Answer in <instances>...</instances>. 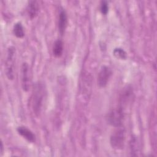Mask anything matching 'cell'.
Returning <instances> with one entry per match:
<instances>
[{
    "mask_svg": "<svg viewBox=\"0 0 157 157\" xmlns=\"http://www.w3.org/2000/svg\"><path fill=\"white\" fill-rule=\"evenodd\" d=\"M124 119V108L120 105L112 109L107 115V121L108 123L115 128L121 126Z\"/></svg>",
    "mask_w": 157,
    "mask_h": 157,
    "instance_id": "obj_1",
    "label": "cell"
},
{
    "mask_svg": "<svg viewBox=\"0 0 157 157\" xmlns=\"http://www.w3.org/2000/svg\"><path fill=\"white\" fill-rule=\"evenodd\" d=\"M44 88L42 84H36L32 96V106L34 112L38 115L41 110L43 99H44Z\"/></svg>",
    "mask_w": 157,
    "mask_h": 157,
    "instance_id": "obj_2",
    "label": "cell"
},
{
    "mask_svg": "<svg viewBox=\"0 0 157 157\" xmlns=\"http://www.w3.org/2000/svg\"><path fill=\"white\" fill-rule=\"evenodd\" d=\"M125 138V129L121 126L116 128L110 137V143L112 147L115 150L123 149L124 145Z\"/></svg>",
    "mask_w": 157,
    "mask_h": 157,
    "instance_id": "obj_3",
    "label": "cell"
},
{
    "mask_svg": "<svg viewBox=\"0 0 157 157\" xmlns=\"http://www.w3.org/2000/svg\"><path fill=\"white\" fill-rule=\"evenodd\" d=\"M15 48L11 46L7 49V58L5 63L6 75L9 80H13L14 78V62H15Z\"/></svg>",
    "mask_w": 157,
    "mask_h": 157,
    "instance_id": "obj_4",
    "label": "cell"
},
{
    "mask_svg": "<svg viewBox=\"0 0 157 157\" xmlns=\"http://www.w3.org/2000/svg\"><path fill=\"white\" fill-rule=\"evenodd\" d=\"M112 74V69L108 66H103L98 76V84L99 86L101 88L105 87L107 85Z\"/></svg>",
    "mask_w": 157,
    "mask_h": 157,
    "instance_id": "obj_5",
    "label": "cell"
},
{
    "mask_svg": "<svg viewBox=\"0 0 157 157\" xmlns=\"http://www.w3.org/2000/svg\"><path fill=\"white\" fill-rule=\"evenodd\" d=\"M29 66L28 63H23L21 66V86L25 91H28L30 85Z\"/></svg>",
    "mask_w": 157,
    "mask_h": 157,
    "instance_id": "obj_6",
    "label": "cell"
},
{
    "mask_svg": "<svg viewBox=\"0 0 157 157\" xmlns=\"http://www.w3.org/2000/svg\"><path fill=\"white\" fill-rule=\"evenodd\" d=\"M17 131L21 136H22L24 139H25L29 142L33 143L35 142V140H36L35 135L30 129H29L26 127L19 126L17 128Z\"/></svg>",
    "mask_w": 157,
    "mask_h": 157,
    "instance_id": "obj_7",
    "label": "cell"
},
{
    "mask_svg": "<svg viewBox=\"0 0 157 157\" xmlns=\"http://www.w3.org/2000/svg\"><path fill=\"white\" fill-rule=\"evenodd\" d=\"M67 26V16L66 11L61 9L59 13L58 29L61 35H63Z\"/></svg>",
    "mask_w": 157,
    "mask_h": 157,
    "instance_id": "obj_8",
    "label": "cell"
},
{
    "mask_svg": "<svg viewBox=\"0 0 157 157\" xmlns=\"http://www.w3.org/2000/svg\"><path fill=\"white\" fill-rule=\"evenodd\" d=\"M27 11L29 17L33 19L35 18L39 13V5L36 1H31L29 2Z\"/></svg>",
    "mask_w": 157,
    "mask_h": 157,
    "instance_id": "obj_9",
    "label": "cell"
},
{
    "mask_svg": "<svg viewBox=\"0 0 157 157\" xmlns=\"http://www.w3.org/2000/svg\"><path fill=\"white\" fill-rule=\"evenodd\" d=\"M64 50V44L61 40H57L55 41L53 47V53L55 57H60Z\"/></svg>",
    "mask_w": 157,
    "mask_h": 157,
    "instance_id": "obj_10",
    "label": "cell"
},
{
    "mask_svg": "<svg viewBox=\"0 0 157 157\" xmlns=\"http://www.w3.org/2000/svg\"><path fill=\"white\" fill-rule=\"evenodd\" d=\"M13 34L18 38H22L25 36V31L23 26L20 22L16 23L13 28Z\"/></svg>",
    "mask_w": 157,
    "mask_h": 157,
    "instance_id": "obj_11",
    "label": "cell"
},
{
    "mask_svg": "<svg viewBox=\"0 0 157 157\" xmlns=\"http://www.w3.org/2000/svg\"><path fill=\"white\" fill-rule=\"evenodd\" d=\"M113 55L119 59H126L127 58L126 52L121 48H115L113 51Z\"/></svg>",
    "mask_w": 157,
    "mask_h": 157,
    "instance_id": "obj_12",
    "label": "cell"
},
{
    "mask_svg": "<svg viewBox=\"0 0 157 157\" xmlns=\"http://www.w3.org/2000/svg\"><path fill=\"white\" fill-rule=\"evenodd\" d=\"M100 5H101L100 6L101 12L104 15H107L109 12V4H108L107 1H102L101 2Z\"/></svg>",
    "mask_w": 157,
    "mask_h": 157,
    "instance_id": "obj_13",
    "label": "cell"
},
{
    "mask_svg": "<svg viewBox=\"0 0 157 157\" xmlns=\"http://www.w3.org/2000/svg\"><path fill=\"white\" fill-rule=\"evenodd\" d=\"M3 151V145H2V143L1 142V154H2V152Z\"/></svg>",
    "mask_w": 157,
    "mask_h": 157,
    "instance_id": "obj_14",
    "label": "cell"
}]
</instances>
